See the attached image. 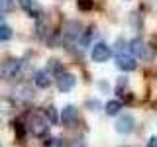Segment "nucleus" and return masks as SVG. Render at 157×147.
I'll return each instance as SVG.
<instances>
[{
	"instance_id": "1",
	"label": "nucleus",
	"mask_w": 157,
	"mask_h": 147,
	"mask_svg": "<svg viewBox=\"0 0 157 147\" xmlns=\"http://www.w3.org/2000/svg\"><path fill=\"white\" fill-rule=\"evenodd\" d=\"M130 51L134 53L136 57L145 59V61H149V59L153 57L151 47L147 45V43H144V39H132V41H130Z\"/></svg>"
},
{
	"instance_id": "2",
	"label": "nucleus",
	"mask_w": 157,
	"mask_h": 147,
	"mask_svg": "<svg viewBox=\"0 0 157 147\" xmlns=\"http://www.w3.org/2000/svg\"><path fill=\"white\" fill-rule=\"evenodd\" d=\"M90 57H92L94 63H106L108 59L112 57V49L108 47L104 41H98V43H94V47H92Z\"/></svg>"
},
{
	"instance_id": "3",
	"label": "nucleus",
	"mask_w": 157,
	"mask_h": 147,
	"mask_svg": "<svg viewBox=\"0 0 157 147\" xmlns=\"http://www.w3.org/2000/svg\"><path fill=\"white\" fill-rule=\"evenodd\" d=\"M47 130H49V122H47L43 116H37V114H36V116L29 118V131H32L36 137L45 135Z\"/></svg>"
},
{
	"instance_id": "4",
	"label": "nucleus",
	"mask_w": 157,
	"mask_h": 147,
	"mask_svg": "<svg viewBox=\"0 0 157 147\" xmlns=\"http://www.w3.org/2000/svg\"><path fill=\"white\" fill-rule=\"evenodd\" d=\"M134 127H136V120L130 114H124V116L118 118V122H116V131L118 134H132Z\"/></svg>"
},
{
	"instance_id": "5",
	"label": "nucleus",
	"mask_w": 157,
	"mask_h": 147,
	"mask_svg": "<svg viewBox=\"0 0 157 147\" xmlns=\"http://www.w3.org/2000/svg\"><path fill=\"white\" fill-rule=\"evenodd\" d=\"M116 65H118V69H122V71H134L137 67V63H136V57H132L130 53H118Z\"/></svg>"
},
{
	"instance_id": "6",
	"label": "nucleus",
	"mask_w": 157,
	"mask_h": 147,
	"mask_svg": "<svg viewBox=\"0 0 157 147\" xmlns=\"http://www.w3.org/2000/svg\"><path fill=\"white\" fill-rule=\"evenodd\" d=\"M75 82H77V78L71 75V73H61L57 78V88L61 92H69V90H73L75 88Z\"/></svg>"
},
{
	"instance_id": "7",
	"label": "nucleus",
	"mask_w": 157,
	"mask_h": 147,
	"mask_svg": "<svg viewBox=\"0 0 157 147\" xmlns=\"http://www.w3.org/2000/svg\"><path fill=\"white\" fill-rule=\"evenodd\" d=\"M22 71V63L18 59H10L8 63H4V69H2V75L6 78H16Z\"/></svg>"
},
{
	"instance_id": "8",
	"label": "nucleus",
	"mask_w": 157,
	"mask_h": 147,
	"mask_svg": "<svg viewBox=\"0 0 157 147\" xmlns=\"http://www.w3.org/2000/svg\"><path fill=\"white\" fill-rule=\"evenodd\" d=\"M20 6L26 10V14L32 16V18H39V16H41V6H39L36 0H20Z\"/></svg>"
},
{
	"instance_id": "9",
	"label": "nucleus",
	"mask_w": 157,
	"mask_h": 147,
	"mask_svg": "<svg viewBox=\"0 0 157 147\" xmlns=\"http://www.w3.org/2000/svg\"><path fill=\"white\" fill-rule=\"evenodd\" d=\"M77 118H78V112H77V108L75 106H65L63 108V112H61V122L65 126H73L77 122Z\"/></svg>"
},
{
	"instance_id": "10",
	"label": "nucleus",
	"mask_w": 157,
	"mask_h": 147,
	"mask_svg": "<svg viewBox=\"0 0 157 147\" xmlns=\"http://www.w3.org/2000/svg\"><path fill=\"white\" fill-rule=\"evenodd\" d=\"M33 82H36V86H39V88L51 86V73L49 71H37L36 75H33Z\"/></svg>"
},
{
	"instance_id": "11",
	"label": "nucleus",
	"mask_w": 157,
	"mask_h": 147,
	"mask_svg": "<svg viewBox=\"0 0 157 147\" xmlns=\"http://www.w3.org/2000/svg\"><path fill=\"white\" fill-rule=\"evenodd\" d=\"M82 32V28H81V24L78 22H69L67 24V28H65V36H67V39H77L78 37V33Z\"/></svg>"
},
{
	"instance_id": "12",
	"label": "nucleus",
	"mask_w": 157,
	"mask_h": 147,
	"mask_svg": "<svg viewBox=\"0 0 157 147\" xmlns=\"http://www.w3.org/2000/svg\"><path fill=\"white\" fill-rule=\"evenodd\" d=\"M47 71L51 73V77L53 75H61V73H63L61 61H57V59H49V61H47Z\"/></svg>"
},
{
	"instance_id": "13",
	"label": "nucleus",
	"mask_w": 157,
	"mask_h": 147,
	"mask_svg": "<svg viewBox=\"0 0 157 147\" xmlns=\"http://www.w3.org/2000/svg\"><path fill=\"white\" fill-rule=\"evenodd\" d=\"M122 110V102L120 100H108L106 102V114L108 116H116Z\"/></svg>"
},
{
	"instance_id": "14",
	"label": "nucleus",
	"mask_w": 157,
	"mask_h": 147,
	"mask_svg": "<svg viewBox=\"0 0 157 147\" xmlns=\"http://www.w3.org/2000/svg\"><path fill=\"white\" fill-rule=\"evenodd\" d=\"M45 120H47V122H49V124H51V126H55L57 122L61 120V118H59L57 110H55V108H53V106H47V108H45Z\"/></svg>"
},
{
	"instance_id": "15",
	"label": "nucleus",
	"mask_w": 157,
	"mask_h": 147,
	"mask_svg": "<svg viewBox=\"0 0 157 147\" xmlns=\"http://www.w3.org/2000/svg\"><path fill=\"white\" fill-rule=\"evenodd\" d=\"M14 10V0H0V14H10Z\"/></svg>"
},
{
	"instance_id": "16",
	"label": "nucleus",
	"mask_w": 157,
	"mask_h": 147,
	"mask_svg": "<svg viewBox=\"0 0 157 147\" xmlns=\"http://www.w3.org/2000/svg\"><path fill=\"white\" fill-rule=\"evenodd\" d=\"M10 37H12V28L10 26H0V43L8 41Z\"/></svg>"
},
{
	"instance_id": "17",
	"label": "nucleus",
	"mask_w": 157,
	"mask_h": 147,
	"mask_svg": "<svg viewBox=\"0 0 157 147\" xmlns=\"http://www.w3.org/2000/svg\"><path fill=\"white\" fill-rule=\"evenodd\" d=\"M43 147H63V141L59 139V137H51V139H47Z\"/></svg>"
},
{
	"instance_id": "18",
	"label": "nucleus",
	"mask_w": 157,
	"mask_h": 147,
	"mask_svg": "<svg viewBox=\"0 0 157 147\" xmlns=\"http://www.w3.org/2000/svg\"><path fill=\"white\" fill-rule=\"evenodd\" d=\"M77 6H78V10H92L94 2H92V0H78Z\"/></svg>"
},
{
	"instance_id": "19",
	"label": "nucleus",
	"mask_w": 157,
	"mask_h": 147,
	"mask_svg": "<svg viewBox=\"0 0 157 147\" xmlns=\"http://www.w3.org/2000/svg\"><path fill=\"white\" fill-rule=\"evenodd\" d=\"M147 147H157V135H153L149 139V143H147Z\"/></svg>"
},
{
	"instance_id": "20",
	"label": "nucleus",
	"mask_w": 157,
	"mask_h": 147,
	"mask_svg": "<svg viewBox=\"0 0 157 147\" xmlns=\"http://www.w3.org/2000/svg\"><path fill=\"white\" fill-rule=\"evenodd\" d=\"M88 106H90V108H98L100 104H98V102H88Z\"/></svg>"
},
{
	"instance_id": "21",
	"label": "nucleus",
	"mask_w": 157,
	"mask_h": 147,
	"mask_svg": "<svg viewBox=\"0 0 157 147\" xmlns=\"http://www.w3.org/2000/svg\"><path fill=\"white\" fill-rule=\"evenodd\" d=\"M0 147H2V143H0Z\"/></svg>"
}]
</instances>
